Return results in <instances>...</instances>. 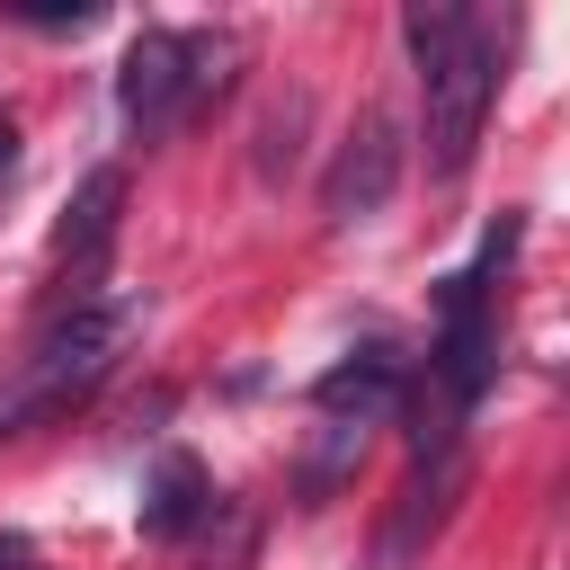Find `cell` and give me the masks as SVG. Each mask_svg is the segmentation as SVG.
I'll return each mask as SVG.
<instances>
[{"mask_svg": "<svg viewBox=\"0 0 570 570\" xmlns=\"http://www.w3.org/2000/svg\"><path fill=\"white\" fill-rule=\"evenodd\" d=\"M134 330H142V294H80V303L18 356V374L0 383V436H18V428H36V419H62L71 401H89V392L116 374V356L134 347Z\"/></svg>", "mask_w": 570, "mask_h": 570, "instance_id": "1", "label": "cell"}, {"mask_svg": "<svg viewBox=\"0 0 570 570\" xmlns=\"http://www.w3.org/2000/svg\"><path fill=\"white\" fill-rule=\"evenodd\" d=\"M419 98H428V169L436 178H463V160H472V142H481V116H490V98H499V53H490V36L472 27V36H454L436 62H419Z\"/></svg>", "mask_w": 570, "mask_h": 570, "instance_id": "2", "label": "cell"}, {"mask_svg": "<svg viewBox=\"0 0 570 570\" xmlns=\"http://www.w3.org/2000/svg\"><path fill=\"white\" fill-rule=\"evenodd\" d=\"M392 187H401V125H392L383 107H365V116L347 125L330 178H321V214H330V223H365V214L392 205Z\"/></svg>", "mask_w": 570, "mask_h": 570, "instance_id": "3", "label": "cell"}, {"mask_svg": "<svg viewBox=\"0 0 570 570\" xmlns=\"http://www.w3.org/2000/svg\"><path fill=\"white\" fill-rule=\"evenodd\" d=\"M472 490V463H463V445H445V454H428L419 472H410V490L392 499V517H383V534H374V570H410L436 534H445V517H454V499Z\"/></svg>", "mask_w": 570, "mask_h": 570, "instance_id": "4", "label": "cell"}, {"mask_svg": "<svg viewBox=\"0 0 570 570\" xmlns=\"http://www.w3.org/2000/svg\"><path fill=\"white\" fill-rule=\"evenodd\" d=\"M116 116L134 134H169L187 116V36L178 27H142L116 62Z\"/></svg>", "mask_w": 570, "mask_h": 570, "instance_id": "5", "label": "cell"}, {"mask_svg": "<svg viewBox=\"0 0 570 570\" xmlns=\"http://www.w3.org/2000/svg\"><path fill=\"white\" fill-rule=\"evenodd\" d=\"M312 401H321V419H338V428H374V419L410 410V365H401L392 347H356V356H338V365L312 383Z\"/></svg>", "mask_w": 570, "mask_h": 570, "instance_id": "6", "label": "cell"}, {"mask_svg": "<svg viewBox=\"0 0 570 570\" xmlns=\"http://www.w3.org/2000/svg\"><path fill=\"white\" fill-rule=\"evenodd\" d=\"M116 214H125V169L107 160V169H89V178L71 187V205H62V223H53V258H62V267H89V258H107V240H116Z\"/></svg>", "mask_w": 570, "mask_h": 570, "instance_id": "7", "label": "cell"}, {"mask_svg": "<svg viewBox=\"0 0 570 570\" xmlns=\"http://www.w3.org/2000/svg\"><path fill=\"white\" fill-rule=\"evenodd\" d=\"M205 517H214L205 463H196V454H160V472H151V490H142V534H151V543H187Z\"/></svg>", "mask_w": 570, "mask_h": 570, "instance_id": "8", "label": "cell"}, {"mask_svg": "<svg viewBox=\"0 0 570 570\" xmlns=\"http://www.w3.org/2000/svg\"><path fill=\"white\" fill-rule=\"evenodd\" d=\"M472 27H481V18H472L463 0H410V9H401V36H410V62H436V53H445L454 36H472Z\"/></svg>", "mask_w": 570, "mask_h": 570, "instance_id": "9", "label": "cell"}, {"mask_svg": "<svg viewBox=\"0 0 570 570\" xmlns=\"http://www.w3.org/2000/svg\"><path fill=\"white\" fill-rule=\"evenodd\" d=\"M356 454H365V428H338V419H330V428H321V445L303 454V508H321V499L356 472Z\"/></svg>", "mask_w": 570, "mask_h": 570, "instance_id": "10", "label": "cell"}, {"mask_svg": "<svg viewBox=\"0 0 570 570\" xmlns=\"http://www.w3.org/2000/svg\"><path fill=\"white\" fill-rule=\"evenodd\" d=\"M303 116H312L303 89H294L285 107H267V125H258V178H285V169L303 160Z\"/></svg>", "mask_w": 570, "mask_h": 570, "instance_id": "11", "label": "cell"}, {"mask_svg": "<svg viewBox=\"0 0 570 570\" xmlns=\"http://www.w3.org/2000/svg\"><path fill=\"white\" fill-rule=\"evenodd\" d=\"M0 570H36V543L27 534H0Z\"/></svg>", "mask_w": 570, "mask_h": 570, "instance_id": "12", "label": "cell"}, {"mask_svg": "<svg viewBox=\"0 0 570 570\" xmlns=\"http://www.w3.org/2000/svg\"><path fill=\"white\" fill-rule=\"evenodd\" d=\"M9 160H18V134H9V116H0V178H9Z\"/></svg>", "mask_w": 570, "mask_h": 570, "instance_id": "13", "label": "cell"}]
</instances>
